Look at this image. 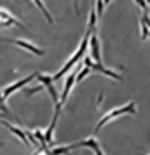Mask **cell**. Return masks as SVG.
<instances>
[{
    "instance_id": "7",
    "label": "cell",
    "mask_w": 150,
    "mask_h": 155,
    "mask_svg": "<svg viewBox=\"0 0 150 155\" xmlns=\"http://www.w3.org/2000/svg\"><path fill=\"white\" fill-rule=\"evenodd\" d=\"M37 77V71L35 73H30L28 77H25V78H21V80H18V82H12V84H9L4 91H2V96H4V99H7L12 92H16L18 89H21V87H25V85L28 84V82H32L33 78Z\"/></svg>"
},
{
    "instance_id": "5",
    "label": "cell",
    "mask_w": 150,
    "mask_h": 155,
    "mask_svg": "<svg viewBox=\"0 0 150 155\" xmlns=\"http://www.w3.org/2000/svg\"><path fill=\"white\" fill-rule=\"evenodd\" d=\"M87 47H89V58L93 59L94 63L103 64V59H101V45H100V38H98V33H96V31H93V33L89 35V44H87Z\"/></svg>"
},
{
    "instance_id": "4",
    "label": "cell",
    "mask_w": 150,
    "mask_h": 155,
    "mask_svg": "<svg viewBox=\"0 0 150 155\" xmlns=\"http://www.w3.org/2000/svg\"><path fill=\"white\" fill-rule=\"evenodd\" d=\"M0 42L14 44V45H18V47H23L25 51H28V52H32V54H35V56H44V49L42 47H38V45L28 42V40H23V38H0Z\"/></svg>"
},
{
    "instance_id": "15",
    "label": "cell",
    "mask_w": 150,
    "mask_h": 155,
    "mask_svg": "<svg viewBox=\"0 0 150 155\" xmlns=\"http://www.w3.org/2000/svg\"><path fill=\"white\" fill-rule=\"evenodd\" d=\"M136 4H138V5H140V7L143 9V11H145V14H147V11H148V4H147V2H145V0H135Z\"/></svg>"
},
{
    "instance_id": "17",
    "label": "cell",
    "mask_w": 150,
    "mask_h": 155,
    "mask_svg": "<svg viewBox=\"0 0 150 155\" xmlns=\"http://www.w3.org/2000/svg\"><path fill=\"white\" fill-rule=\"evenodd\" d=\"M112 0H103V5H107V4H110Z\"/></svg>"
},
{
    "instance_id": "13",
    "label": "cell",
    "mask_w": 150,
    "mask_h": 155,
    "mask_svg": "<svg viewBox=\"0 0 150 155\" xmlns=\"http://www.w3.org/2000/svg\"><path fill=\"white\" fill-rule=\"evenodd\" d=\"M140 28H142V40L148 38V16L145 14L140 18Z\"/></svg>"
},
{
    "instance_id": "19",
    "label": "cell",
    "mask_w": 150,
    "mask_h": 155,
    "mask_svg": "<svg viewBox=\"0 0 150 155\" xmlns=\"http://www.w3.org/2000/svg\"><path fill=\"white\" fill-rule=\"evenodd\" d=\"M0 147H4V143H0Z\"/></svg>"
},
{
    "instance_id": "11",
    "label": "cell",
    "mask_w": 150,
    "mask_h": 155,
    "mask_svg": "<svg viewBox=\"0 0 150 155\" xmlns=\"http://www.w3.org/2000/svg\"><path fill=\"white\" fill-rule=\"evenodd\" d=\"M79 147H89L96 152V150L100 148V143H98L96 138H87V140H82V141H79V143H73V145H72V148H79Z\"/></svg>"
},
{
    "instance_id": "9",
    "label": "cell",
    "mask_w": 150,
    "mask_h": 155,
    "mask_svg": "<svg viewBox=\"0 0 150 155\" xmlns=\"http://www.w3.org/2000/svg\"><path fill=\"white\" fill-rule=\"evenodd\" d=\"M59 112H61V106L54 105V115H52V120H51L47 131L44 133V140H45V147L47 148L52 145V136H54V129H56V122H58V117H59Z\"/></svg>"
},
{
    "instance_id": "8",
    "label": "cell",
    "mask_w": 150,
    "mask_h": 155,
    "mask_svg": "<svg viewBox=\"0 0 150 155\" xmlns=\"http://www.w3.org/2000/svg\"><path fill=\"white\" fill-rule=\"evenodd\" d=\"M0 25H4V26H18V28H21L23 31L26 30L25 25H23L16 16H12L7 9H4V7H0Z\"/></svg>"
},
{
    "instance_id": "1",
    "label": "cell",
    "mask_w": 150,
    "mask_h": 155,
    "mask_svg": "<svg viewBox=\"0 0 150 155\" xmlns=\"http://www.w3.org/2000/svg\"><path fill=\"white\" fill-rule=\"evenodd\" d=\"M87 44H89V37L84 35V38H82V42L79 44V47H77V51L73 52L70 56V59L66 61V63L61 66V70L58 71V73H54V75H51V80L52 82H56V80H59L61 77H65L68 71H72V68H73V64H77L82 59V58L86 56V51H87Z\"/></svg>"
},
{
    "instance_id": "14",
    "label": "cell",
    "mask_w": 150,
    "mask_h": 155,
    "mask_svg": "<svg viewBox=\"0 0 150 155\" xmlns=\"http://www.w3.org/2000/svg\"><path fill=\"white\" fill-rule=\"evenodd\" d=\"M0 112L2 113H5V115H9V108H7V105H5V99H4V96H2V91H0Z\"/></svg>"
},
{
    "instance_id": "3",
    "label": "cell",
    "mask_w": 150,
    "mask_h": 155,
    "mask_svg": "<svg viewBox=\"0 0 150 155\" xmlns=\"http://www.w3.org/2000/svg\"><path fill=\"white\" fill-rule=\"evenodd\" d=\"M82 63H84L82 66L89 68L91 71H101L103 75H107V77L114 78V80H124V77H122L121 73H117V71L110 70V68H107V66H103V64H100V63H94V61H93L89 56H84V58H82Z\"/></svg>"
},
{
    "instance_id": "12",
    "label": "cell",
    "mask_w": 150,
    "mask_h": 155,
    "mask_svg": "<svg viewBox=\"0 0 150 155\" xmlns=\"http://www.w3.org/2000/svg\"><path fill=\"white\" fill-rule=\"evenodd\" d=\"M32 4H35V7L42 12L44 16H45V19H47V23L49 25H52L54 23V19H52V16H51V12L47 11V7H45V4H44V0H32Z\"/></svg>"
},
{
    "instance_id": "10",
    "label": "cell",
    "mask_w": 150,
    "mask_h": 155,
    "mask_svg": "<svg viewBox=\"0 0 150 155\" xmlns=\"http://www.w3.org/2000/svg\"><path fill=\"white\" fill-rule=\"evenodd\" d=\"M0 124H2L4 127H7V129H9V131H11L12 134H14V136H18V138H19V141H23V143H25L26 147H30L28 140H26V136H25V133H23V127H18V126H14V124H11L9 120L2 119V117H0Z\"/></svg>"
},
{
    "instance_id": "18",
    "label": "cell",
    "mask_w": 150,
    "mask_h": 155,
    "mask_svg": "<svg viewBox=\"0 0 150 155\" xmlns=\"http://www.w3.org/2000/svg\"><path fill=\"white\" fill-rule=\"evenodd\" d=\"M35 155H42V153H40V152H37V153H35Z\"/></svg>"
},
{
    "instance_id": "16",
    "label": "cell",
    "mask_w": 150,
    "mask_h": 155,
    "mask_svg": "<svg viewBox=\"0 0 150 155\" xmlns=\"http://www.w3.org/2000/svg\"><path fill=\"white\" fill-rule=\"evenodd\" d=\"M73 9H75V14H79V0H73Z\"/></svg>"
},
{
    "instance_id": "2",
    "label": "cell",
    "mask_w": 150,
    "mask_h": 155,
    "mask_svg": "<svg viewBox=\"0 0 150 155\" xmlns=\"http://www.w3.org/2000/svg\"><path fill=\"white\" fill-rule=\"evenodd\" d=\"M126 113H131V115H135L136 113V106L133 101H129V103H126V105L119 106V108H114V110H110L108 113H105V117L103 119H100V122L96 124V127H94V133H98L103 126H107L110 120L117 119V117H121V115H126Z\"/></svg>"
},
{
    "instance_id": "6",
    "label": "cell",
    "mask_w": 150,
    "mask_h": 155,
    "mask_svg": "<svg viewBox=\"0 0 150 155\" xmlns=\"http://www.w3.org/2000/svg\"><path fill=\"white\" fill-rule=\"evenodd\" d=\"M80 68H82V66H77L75 71H68V77H66V80H65V87H63V92H61V98H59V101H58V105H59V106H63L65 101L68 99L72 87L75 85V75H77V71H79Z\"/></svg>"
}]
</instances>
